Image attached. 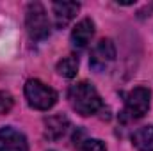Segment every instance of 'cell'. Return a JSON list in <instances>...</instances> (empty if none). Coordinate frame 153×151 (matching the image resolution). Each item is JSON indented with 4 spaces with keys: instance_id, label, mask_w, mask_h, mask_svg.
Returning <instances> with one entry per match:
<instances>
[{
    "instance_id": "cell-1",
    "label": "cell",
    "mask_w": 153,
    "mask_h": 151,
    "mask_svg": "<svg viewBox=\"0 0 153 151\" xmlns=\"http://www.w3.org/2000/svg\"><path fill=\"white\" fill-rule=\"evenodd\" d=\"M68 100L73 110H76L80 115H93L103 105L98 91L89 82H78L75 85H71L68 91Z\"/></svg>"
},
{
    "instance_id": "cell-2",
    "label": "cell",
    "mask_w": 153,
    "mask_h": 151,
    "mask_svg": "<svg viewBox=\"0 0 153 151\" xmlns=\"http://www.w3.org/2000/svg\"><path fill=\"white\" fill-rule=\"evenodd\" d=\"M150 98L152 93L146 87H135L130 93L125 94V107L119 112V121L121 123H132L141 117L150 109Z\"/></svg>"
},
{
    "instance_id": "cell-3",
    "label": "cell",
    "mask_w": 153,
    "mask_h": 151,
    "mask_svg": "<svg viewBox=\"0 0 153 151\" xmlns=\"http://www.w3.org/2000/svg\"><path fill=\"white\" fill-rule=\"evenodd\" d=\"M25 27H27V32H29L30 39H34V41H43L50 36V32H52L50 20H48L45 7L39 2H32L27 5Z\"/></svg>"
},
{
    "instance_id": "cell-4",
    "label": "cell",
    "mask_w": 153,
    "mask_h": 151,
    "mask_svg": "<svg viewBox=\"0 0 153 151\" xmlns=\"http://www.w3.org/2000/svg\"><path fill=\"white\" fill-rule=\"evenodd\" d=\"M25 98L29 101V105L36 110H48L57 103V93L48 87L46 84H43L38 78L27 80L25 84Z\"/></svg>"
},
{
    "instance_id": "cell-5",
    "label": "cell",
    "mask_w": 153,
    "mask_h": 151,
    "mask_svg": "<svg viewBox=\"0 0 153 151\" xmlns=\"http://www.w3.org/2000/svg\"><path fill=\"white\" fill-rule=\"evenodd\" d=\"M114 59H116V46L112 43V39H100L96 43V46L93 48V52H91L89 64H91L93 70L103 71Z\"/></svg>"
},
{
    "instance_id": "cell-6",
    "label": "cell",
    "mask_w": 153,
    "mask_h": 151,
    "mask_svg": "<svg viewBox=\"0 0 153 151\" xmlns=\"http://www.w3.org/2000/svg\"><path fill=\"white\" fill-rule=\"evenodd\" d=\"M0 151H29L25 135L13 126L0 128Z\"/></svg>"
},
{
    "instance_id": "cell-7",
    "label": "cell",
    "mask_w": 153,
    "mask_h": 151,
    "mask_svg": "<svg viewBox=\"0 0 153 151\" xmlns=\"http://www.w3.org/2000/svg\"><path fill=\"white\" fill-rule=\"evenodd\" d=\"M52 9H53L55 25L59 29H64L76 16V13L80 9V4H76V2H53Z\"/></svg>"
},
{
    "instance_id": "cell-8",
    "label": "cell",
    "mask_w": 153,
    "mask_h": 151,
    "mask_svg": "<svg viewBox=\"0 0 153 151\" xmlns=\"http://www.w3.org/2000/svg\"><path fill=\"white\" fill-rule=\"evenodd\" d=\"M70 128V121L66 115L57 114V115H50L45 119V137L50 141H57L61 139Z\"/></svg>"
},
{
    "instance_id": "cell-9",
    "label": "cell",
    "mask_w": 153,
    "mask_h": 151,
    "mask_svg": "<svg viewBox=\"0 0 153 151\" xmlns=\"http://www.w3.org/2000/svg\"><path fill=\"white\" fill-rule=\"evenodd\" d=\"M93 36H94V23H93V20L91 18H84L71 30V43L76 48H84L93 39Z\"/></svg>"
},
{
    "instance_id": "cell-10",
    "label": "cell",
    "mask_w": 153,
    "mask_h": 151,
    "mask_svg": "<svg viewBox=\"0 0 153 151\" xmlns=\"http://www.w3.org/2000/svg\"><path fill=\"white\" fill-rule=\"evenodd\" d=\"M132 142L139 151H153V124L139 128L132 135Z\"/></svg>"
},
{
    "instance_id": "cell-11",
    "label": "cell",
    "mask_w": 153,
    "mask_h": 151,
    "mask_svg": "<svg viewBox=\"0 0 153 151\" xmlns=\"http://www.w3.org/2000/svg\"><path fill=\"white\" fill-rule=\"evenodd\" d=\"M76 71H78V59L75 55H68L57 62V73L59 75L66 76V78H73L76 75Z\"/></svg>"
},
{
    "instance_id": "cell-12",
    "label": "cell",
    "mask_w": 153,
    "mask_h": 151,
    "mask_svg": "<svg viewBox=\"0 0 153 151\" xmlns=\"http://www.w3.org/2000/svg\"><path fill=\"white\" fill-rule=\"evenodd\" d=\"M14 105V100L13 96L7 93V91H0V115L2 114H7Z\"/></svg>"
},
{
    "instance_id": "cell-13",
    "label": "cell",
    "mask_w": 153,
    "mask_h": 151,
    "mask_svg": "<svg viewBox=\"0 0 153 151\" xmlns=\"http://www.w3.org/2000/svg\"><path fill=\"white\" fill-rule=\"evenodd\" d=\"M78 151H107V148H105V144H103L102 141H98V139H89V141L82 142V146H80Z\"/></svg>"
}]
</instances>
